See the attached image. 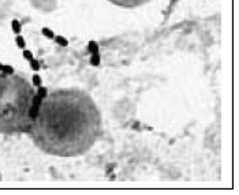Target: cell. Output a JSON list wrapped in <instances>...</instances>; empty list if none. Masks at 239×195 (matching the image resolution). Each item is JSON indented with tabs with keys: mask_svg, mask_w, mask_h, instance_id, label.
Segmentation results:
<instances>
[{
	"mask_svg": "<svg viewBox=\"0 0 239 195\" xmlns=\"http://www.w3.org/2000/svg\"><path fill=\"white\" fill-rule=\"evenodd\" d=\"M28 132L44 153L77 157L89 152L101 136L103 116L86 92L57 89L41 101Z\"/></svg>",
	"mask_w": 239,
	"mask_h": 195,
	"instance_id": "cell-1",
	"label": "cell"
},
{
	"mask_svg": "<svg viewBox=\"0 0 239 195\" xmlns=\"http://www.w3.org/2000/svg\"><path fill=\"white\" fill-rule=\"evenodd\" d=\"M34 96V87L25 75L0 71V134L28 132L33 123L30 109Z\"/></svg>",
	"mask_w": 239,
	"mask_h": 195,
	"instance_id": "cell-2",
	"label": "cell"
},
{
	"mask_svg": "<svg viewBox=\"0 0 239 195\" xmlns=\"http://www.w3.org/2000/svg\"><path fill=\"white\" fill-rule=\"evenodd\" d=\"M108 2L122 8H135L139 7V5L146 4L150 0H108Z\"/></svg>",
	"mask_w": 239,
	"mask_h": 195,
	"instance_id": "cell-3",
	"label": "cell"
},
{
	"mask_svg": "<svg viewBox=\"0 0 239 195\" xmlns=\"http://www.w3.org/2000/svg\"><path fill=\"white\" fill-rule=\"evenodd\" d=\"M55 41H56V44H59L60 46H67L68 45V40L64 38L63 36H55Z\"/></svg>",
	"mask_w": 239,
	"mask_h": 195,
	"instance_id": "cell-4",
	"label": "cell"
},
{
	"mask_svg": "<svg viewBox=\"0 0 239 195\" xmlns=\"http://www.w3.org/2000/svg\"><path fill=\"white\" fill-rule=\"evenodd\" d=\"M15 42H17V46H18V48H21V49H23V48H25V45H26L25 38H23L22 36H19V34H17V37H15Z\"/></svg>",
	"mask_w": 239,
	"mask_h": 195,
	"instance_id": "cell-5",
	"label": "cell"
},
{
	"mask_svg": "<svg viewBox=\"0 0 239 195\" xmlns=\"http://www.w3.org/2000/svg\"><path fill=\"white\" fill-rule=\"evenodd\" d=\"M11 27H13V31L14 33H17V34H19L21 33V23H19L18 21H17V19H14L13 22H11Z\"/></svg>",
	"mask_w": 239,
	"mask_h": 195,
	"instance_id": "cell-6",
	"label": "cell"
},
{
	"mask_svg": "<svg viewBox=\"0 0 239 195\" xmlns=\"http://www.w3.org/2000/svg\"><path fill=\"white\" fill-rule=\"evenodd\" d=\"M90 63L96 67L100 66V55H98V52H96V53L92 55V57H90Z\"/></svg>",
	"mask_w": 239,
	"mask_h": 195,
	"instance_id": "cell-7",
	"label": "cell"
},
{
	"mask_svg": "<svg viewBox=\"0 0 239 195\" xmlns=\"http://www.w3.org/2000/svg\"><path fill=\"white\" fill-rule=\"evenodd\" d=\"M41 31H42V34L46 37V38H49V40H53V38H55V34H53V31H52L51 29H48V27H44Z\"/></svg>",
	"mask_w": 239,
	"mask_h": 195,
	"instance_id": "cell-8",
	"label": "cell"
},
{
	"mask_svg": "<svg viewBox=\"0 0 239 195\" xmlns=\"http://www.w3.org/2000/svg\"><path fill=\"white\" fill-rule=\"evenodd\" d=\"M46 94H48V92H46V89L45 87H42V86H39V90H37V96H39L40 98H45L46 97Z\"/></svg>",
	"mask_w": 239,
	"mask_h": 195,
	"instance_id": "cell-9",
	"label": "cell"
},
{
	"mask_svg": "<svg viewBox=\"0 0 239 195\" xmlns=\"http://www.w3.org/2000/svg\"><path fill=\"white\" fill-rule=\"evenodd\" d=\"M23 57H25L26 60H29V62L34 59V57H33V53H31L30 51H28V49H23Z\"/></svg>",
	"mask_w": 239,
	"mask_h": 195,
	"instance_id": "cell-10",
	"label": "cell"
},
{
	"mask_svg": "<svg viewBox=\"0 0 239 195\" xmlns=\"http://www.w3.org/2000/svg\"><path fill=\"white\" fill-rule=\"evenodd\" d=\"M30 67H31V70H34V71H39L40 70V63L37 62V60H30Z\"/></svg>",
	"mask_w": 239,
	"mask_h": 195,
	"instance_id": "cell-11",
	"label": "cell"
},
{
	"mask_svg": "<svg viewBox=\"0 0 239 195\" xmlns=\"http://www.w3.org/2000/svg\"><path fill=\"white\" fill-rule=\"evenodd\" d=\"M2 72H4V74H14V68L11 66H3Z\"/></svg>",
	"mask_w": 239,
	"mask_h": 195,
	"instance_id": "cell-12",
	"label": "cell"
},
{
	"mask_svg": "<svg viewBox=\"0 0 239 195\" xmlns=\"http://www.w3.org/2000/svg\"><path fill=\"white\" fill-rule=\"evenodd\" d=\"M33 85L34 86H41V78H40V75H34L33 77Z\"/></svg>",
	"mask_w": 239,
	"mask_h": 195,
	"instance_id": "cell-13",
	"label": "cell"
},
{
	"mask_svg": "<svg viewBox=\"0 0 239 195\" xmlns=\"http://www.w3.org/2000/svg\"><path fill=\"white\" fill-rule=\"evenodd\" d=\"M87 49H89V51H92L93 52V53H96V52H98L97 51V44H96V42H89V46H87Z\"/></svg>",
	"mask_w": 239,
	"mask_h": 195,
	"instance_id": "cell-14",
	"label": "cell"
},
{
	"mask_svg": "<svg viewBox=\"0 0 239 195\" xmlns=\"http://www.w3.org/2000/svg\"><path fill=\"white\" fill-rule=\"evenodd\" d=\"M2 68H3V64H2V63H0V71H2Z\"/></svg>",
	"mask_w": 239,
	"mask_h": 195,
	"instance_id": "cell-15",
	"label": "cell"
}]
</instances>
